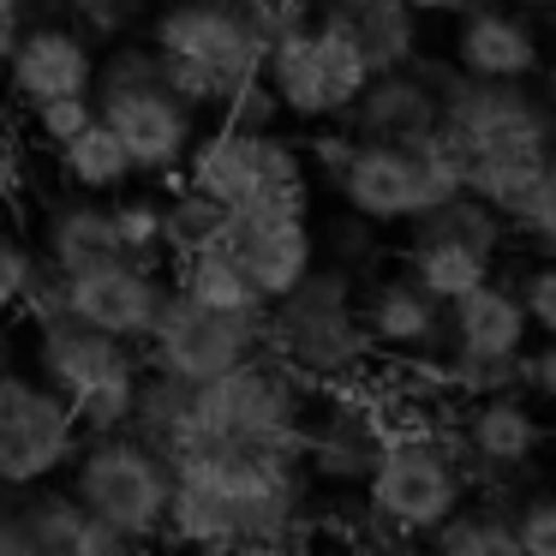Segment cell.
<instances>
[{"label": "cell", "instance_id": "16", "mask_svg": "<svg viewBox=\"0 0 556 556\" xmlns=\"http://www.w3.org/2000/svg\"><path fill=\"white\" fill-rule=\"evenodd\" d=\"M168 293V276L156 264H138V257H121V264L85 269V276H66V317L102 329V336H121L132 348H144L150 324H156V305Z\"/></svg>", "mask_w": 556, "mask_h": 556}, {"label": "cell", "instance_id": "12", "mask_svg": "<svg viewBox=\"0 0 556 556\" xmlns=\"http://www.w3.org/2000/svg\"><path fill=\"white\" fill-rule=\"evenodd\" d=\"M85 443V425L42 377L0 371V484H37L66 472Z\"/></svg>", "mask_w": 556, "mask_h": 556}, {"label": "cell", "instance_id": "1", "mask_svg": "<svg viewBox=\"0 0 556 556\" xmlns=\"http://www.w3.org/2000/svg\"><path fill=\"white\" fill-rule=\"evenodd\" d=\"M264 353L281 359L305 389H336L353 383L371 359V336L359 317V288L348 269L317 257L281 300H269L264 312Z\"/></svg>", "mask_w": 556, "mask_h": 556}, {"label": "cell", "instance_id": "43", "mask_svg": "<svg viewBox=\"0 0 556 556\" xmlns=\"http://www.w3.org/2000/svg\"><path fill=\"white\" fill-rule=\"evenodd\" d=\"M371 228H377V222L353 216V222H336V233H329V245H336V269H348L353 281H359V264H371V257H377Z\"/></svg>", "mask_w": 556, "mask_h": 556}, {"label": "cell", "instance_id": "37", "mask_svg": "<svg viewBox=\"0 0 556 556\" xmlns=\"http://www.w3.org/2000/svg\"><path fill=\"white\" fill-rule=\"evenodd\" d=\"M73 13H78V30L85 37H132V25H144L150 18V0H73Z\"/></svg>", "mask_w": 556, "mask_h": 556}, {"label": "cell", "instance_id": "48", "mask_svg": "<svg viewBox=\"0 0 556 556\" xmlns=\"http://www.w3.org/2000/svg\"><path fill=\"white\" fill-rule=\"evenodd\" d=\"M0 18H18L25 25V0H0Z\"/></svg>", "mask_w": 556, "mask_h": 556}, {"label": "cell", "instance_id": "7", "mask_svg": "<svg viewBox=\"0 0 556 556\" xmlns=\"http://www.w3.org/2000/svg\"><path fill=\"white\" fill-rule=\"evenodd\" d=\"M186 186H198L204 198H216L222 210H240V204H288V210H312V174H305L300 144L264 126H228L216 121L210 132L192 138L180 162Z\"/></svg>", "mask_w": 556, "mask_h": 556}, {"label": "cell", "instance_id": "10", "mask_svg": "<svg viewBox=\"0 0 556 556\" xmlns=\"http://www.w3.org/2000/svg\"><path fill=\"white\" fill-rule=\"evenodd\" d=\"M336 192L353 216L377 222V228H395V222H413L431 204L455 198L460 174L437 150V138H425V144H365L359 138V150H353L348 174L336 180Z\"/></svg>", "mask_w": 556, "mask_h": 556}, {"label": "cell", "instance_id": "21", "mask_svg": "<svg viewBox=\"0 0 556 556\" xmlns=\"http://www.w3.org/2000/svg\"><path fill=\"white\" fill-rule=\"evenodd\" d=\"M359 317H365L371 348L383 353H425L431 359V353L448 348V305L437 293H425L407 269L371 281V293L359 300Z\"/></svg>", "mask_w": 556, "mask_h": 556}, {"label": "cell", "instance_id": "4", "mask_svg": "<svg viewBox=\"0 0 556 556\" xmlns=\"http://www.w3.org/2000/svg\"><path fill=\"white\" fill-rule=\"evenodd\" d=\"M37 377L54 395H66L85 437L126 431L138 377H144V348L102 336V329L78 324V317H49V324H37Z\"/></svg>", "mask_w": 556, "mask_h": 556}, {"label": "cell", "instance_id": "18", "mask_svg": "<svg viewBox=\"0 0 556 556\" xmlns=\"http://www.w3.org/2000/svg\"><path fill=\"white\" fill-rule=\"evenodd\" d=\"M7 491V508H13L18 532H25V551L30 556H54V551H73V556H121L132 544L121 539L114 527H102L97 515H85L73 491H54L49 479L37 484H0Z\"/></svg>", "mask_w": 556, "mask_h": 556}, {"label": "cell", "instance_id": "20", "mask_svg": "<svg viewBox=\"0 0 556 556\" xmlns=\"http://www.w3.org/2000/svg\"><path fill=\"white\" fill-rule=\"evenodd\" d=\"M455 73L460 78H527L544 73V49L527 13H508L496 0H472L455 30Z\"/></svg>", "mask_w": 556, "mask_h": 556}, {"label": "cell", "instance_id": "46", "mask_svg": "<svg viewBox=\"0 0 556 556\" xmlns=\"http://www.w3.org/2000/svg\"><path fill=\"white\" fill-rule=\"evenodd\" d=\"M407 7H413L419 18H460L472 0H407Z\"/></svg>", "mask_w": 556, "mask_h": 556}, {"label": "cell", "instance_id": "38", "mask_svg": "<svg viewBox=\"0 0 556 556\" xmlns=\"http://www.w3.org/2000/svg\"><path fill=\"white\" fill-rule=\"evenodd\" d=\"M216 121L264 132V126H276V121H281V102H276V90H269L264 78H245V85H233L228 97L216 102Z\"/></svg>", "mask_w": 556, "mask_h": 556}, {"label": "cell", "instance_id": "3", "mask_svg": "<svg viewBox=\"0 0 556 556\" xmlns=\"http://www.w3.org/2000/svg\"><path fill=\"white\" fill-rule=\"evenodd\" d=\"M305 395L312 389L257 348L222 377L192 389V443H264L293 448L305 460V407H312Z\"/></svg>", "mask_w": 556, "mask_h": 556}, {"label": "cell", "instance_id": "28", "mask_svg": "<svg viewBox=\"0 0 556 556\" xmlns=\"http://www.w3.org/2000/svg\"><path fill=\"white\" fill-rule=\"evenodd\" d=\"M192 389L198 383H186V377H168V371H156V365H144L126 431H132L138 443H150L162 460H174L192 443Z\"/></svg>", "mask_w": 556, "mask_h": 556}, {"label": "cell", "instance_id": "42", "mask_svg": "<svg viewBox=\"0 0 556 556\" xmlns=\"http://www.w3.org/2000/svg\"><path fill=\"white\" fill-rule=\"evenodd\" d=\"M520 233H527L539 252H556V150L544 156V180H539V198H532V210L515 222Z\"/></svg>", "mask_w": 556, "mask_h": 556}, {"label": "cell", "instance_id": "14", "mask_svg": "<svg viewBox=\"0 0 556 556\" xmlns=\"http://www.w3.org/2000/svg\"><path fill=\"white\" fill-rule=\"evenodd\" d=\"M216 245L252 276V288L264 293V300H281V293L324 257V240H317V228L305 222V210H288V204L222 210Z\"/></svg>", "mask_w": 556, "mask_h": 556}, {"label": "cell", "instance_id": "34", "mask_svg": "<svg viewBox=\"0 0 556 556\" xmlns=\"http://www.w3.org/2000/svg\"><path fill=\"white\" fill-rule=\"evenodd\" d=\"M508 527H515L520 556H556V496L532 491L520 503H508Z\"/></svg>", "mask_w": 556, "mask_h": 556}, {"label": "cell", "instance_id": "23", "mask_svg": "<svg viewBox=\"0 0 556 556\" xmlns=\"http://www.w3.org/2000/svg\"><path fill=\"white\" fill-rule=\"evenodd\" d=\"M460 437H467V455L472 472H515L539 455L544 443V425L532 419V407L520 401V389L508 395H479L460 419Z\"/></svg>", "mask_w": 556, "mask_h": 556}, {"label": "cell", "instance_id": "30", "mask_svg": "<svg viewBox=\"0 0 556 556\" xmlns=\"http://www.w3.org/2000/svg\"><path fill=\"white\" fill-rule=\"evenodd\" d=\"M425 544H431V551H443V556H520L503 496H496V503L484 496L479 508L460 503L455 515H443L431 532H425Z\"/></svg>", "mask_w": 556, "mask_h": 556}, {"label": "cell", "instance_id": "6", "mask_svg": "<svg viewBox=\"0 0 556 556\" xmlns=\"http://www.w3.org/2000/svg\"><path fill=\"white\" fill-rule=\"evenodd\" d=\"M66 472H73L66 491L85 503V515L114 527L132 551L162 532V515H168V496H174V467L150 443H138L132 431H90L78 443V455L66 460Z\"/></svg>", "mask_w": 556, "mask_h": 556}, {"label": "cell", "instance_id": "25", "mask_svg": "<svg viewBox=\"0 0 556 556\" xmlns=\"http://www.w3.org/2000/svg\"><path fill=\"white\" fill-rule=\"evenodd\" d=\"M42 257H49L61 276H85V269H102V264H121L126 245L121 233H114V216L109 204H97V198H54L49 210H42Z\"/></svg>", "mask_w": 556, "mask_h": 556}, {"label": "cell", "instance_id": "40", "mask_svg": "<svg viewBox=\"0 0 556 556\" xmlns=\"http://www.w3.org/2000/svg\"><path fill=\"white\" fill-rule=\"evenodd\" d=\"M353 150H359V138L348 132V126H329V132H312L305 138V174H317V180H329L336 186L341 174H348V162H353Z\"/></svg>", "mask_w": 556, "mask_h": 556}, {"label": "cell", "instance_id": "5", "mask_svg": "<svg viewBox=\"0 0 556 556\" xmlns=\"http://www.w3.org/2000/svg\"><path fill=\"white\" fill-rule=\"evenodd\" d=\"M437 150L455 162V174L467 180L479 162L503 156H551V109L539 90L515 85V78H460L443 90V114H437Z\"/></svg>", "mask_w": 556, "mask_h": 556}, {"label": "cell", "instance_id": "33", "mask_svg": "<svg viewBox=\"0 0 556 556\" xmlns=\"http://www.w3.org/2000/svg\"><path fill=\"white\" fill-rule=\"evenodd\" d=\"M109 216H114V233H121L126 257H138V264H156L162 269V204L156 198H132L121 186V192H109Z\"/></svg>", "mask_w": 556, "mask_h": 556}, {"label": "cell", "instance_id": "50", "mask_svg": "<svg viewBox=\"0 0 556 556\" xmlns=\"http://www.w3.org/2000/svg\"><path fill=\"white\" fill-rule=\"evenodd\" d=\"M54 7H73V0H54Z\"/></svg>", "mask_w": 556, "mask_h": 556}, {"label": "cell", "instance_id": "2", "mask_svg": "<svg viewBox=\"0 0 556 556\" xmlns=\"http://www.w3.org/2000/svg\"><path fill=\"white\" fill-rule=\"evenodd\" d=\"M90 102H97V121L132 156V174H150V180L180 174L186 150L198 138V109H186L162 85V61L150 37H114V49L97 61V78H90Z\"/></svg>", "mask_w": 556, "mask_h": 556}, {"label": "cell", "instance_id": "24", "mask_svg": "<svg viewBox=\"0 0 556 556\" xmlns=\"http://www.w3.org/2000/svg\"><path fill=\"white\" fill-rule=\"evenodd\" d=\"M532 336L527 312H520L515 288L508 281L484 276L479 288L455 293L448 300V353H479V359H496V353H520Z\"/></svg>", "mask_w": 556, "mask_h": 556}, {"label": "cell", "instance_id": "13", "mask_svg": "<svg viewBox=\"0 0 556 556\" xmlns=\"http://www.w3.org/2000/svg\"><path fill=\"white\" fill-rule=\"evenodd\" d=\"M257 348H264V324L210 312V305L186 300L180 288H168L156 305V324L144 336V365L186 377V383H210V377H222L228 365H240Z\"/></svg>", "mask_w": 556, "mask_h": 556}, {"label": "cell", "instance_id": "9", "mask_svg": "<svg viewBox=\"0 0 556 556\" xmlns=\"http://www.w3.org/2000/svg\"><path fill=\"white\" fill-rule=\"evenodd\" d=\"M365 78H371V61L324 18L276 37L264 54V85L276 90L288 121H341L348 102L365 90Z\"/></svg>", "mask_w": 556, "mask_h": 556}, {"label": "cell", "instance_id": "41", "mask_svg": "<svg viewBox=\"0 0 556 556\" xmlns=\"http://www.w3.org/2000/svg\"><path fill=\"white\" fill-rule=\"evenodd\" d=\"M30 269H37V252H30L18 233H0V317H18V300L30 288Z\"/></svg>", "mask_w": 556, "mask_h": 556}, {"label": "cell", "instance_id": "27", "mask_svg": "<svg viewBox=\"0 0 556 556\" xmlns=\"http://www.w3.org/2000/svg\"><path fill=\"white\" fill-rule=\"evenodd\" d=\"M413 240H407V257H401V269H407L413 281H419L425 293H437V300H455V293L479 288L484 276H491L496 257L479 252L472 240H455V233H437V228H419V222H407Z\"/></svg>", "mask_w": 556, "mask_h": 556}, {"label": "cell", "instance_id": "35", "mask_svg": "<svg viewBox=\"0 0 556 556\" xmlns=\"http://www.w3.org/2000/svg\"><path fill=\"white\" fill-rule=\"evenodd\" d=\"M515 300L527 312V324L539 336H556V252H544L539 264H527L515 276Z\"/></svg>", "mask_w": 556, "mask_h": 556}, {"label": "cell", "instance_id": "29", "mask_svg": "<svg viewBox=\"0 0 556 556\" xmlns=\"http://www.w3.org/2000/svg\"><path fill=\"white\" fill-rule=\"evenodd\" d=\"M54 156H61L66 180H73L78 192H90V198H109V192H121V186L138 180V174H132V156H126L121 138H114L102 121L78 126L66 144H54Z\"/></svg>", "mask_w": 556, "mask_h": 556}, {"label": "cell", "instance_id": "8", "mask_svg": "<svg viewBox=\"0 0 556 556\" xmlns=\"http://www.w3.org/2000/svg\"><path fill=\"white\" fill-rule=\"evenodd\" d=\"M365 515L377 527L401 532V539H425L443 515H455L467 503V472L443 455V448L419 431H395L377 455V467L365 472Z\"/></svg>", "mask_w": 556, "mask_h": 556}, {"label": "cell", "instance_id": "22", "mask_svg": "<svg viewBox=\"0 0 556 556\" xmlns=\"http://www.w3.org/2000/svg\"><path fill=\"white\" fill-rule=\"evenodd\" d=\"M317 18L353 37L371 73H395L419 54V13L407 0H317Z\"/></svg>", "mask_w": 556, "mask_h": 556}, {"label": "cell", "instance_id": "31", "mask_svg": "<svg viewBox=\"0 0 556 556\" xmlns=\"http://www.w3.org/2000/svg\"><path fill=\"white\" fill-rule=\"evenodd\" d=\"M539 180H544V156H503V162H479V168L460 180V192L484 198V204L515 228L532 210V198H539Z\"/></svg>", "mask_w": 556, "mask_h": 556}, {"label": "cell", "instance_id": "17", "mask_svg": "<svg viewBox=\"0 0 556 556\" xmlns=\"http://www.w3.org/2000/svg\"><path fill=\"white\" fill-rule=\"evenodd\" d=\"M437 114H443V90L419 66V54H413L395 73L365 78V90L348 102L341 126L353 138H365V144H425L437 132Z\"/></svg>", "mask_w": 556, "mask_h": 556}, {"label": "cell", "instance_id": "36", "mask_svg": "<svg viewBox=\"0 0 556 556\" xmlns=\"http://www.w3.org/2000/svg\"><path fill=\"white\" fill-rule=\"evenodd\" d=\"M97 121V102H90V90H78V97H49V102H30V126H37L42 144H66V138L78 132V126Z\"/></svg>", "mask_w": 556, "mask_h": 556}, {"label": "cell", "instance_id": "49", "mask_svg": "<svg viewBox=\"0 0 556 556\" xmlns=\"http://www.w3.org/2000/svg\"><path fill=\"white\" fill-rule=\"evenodd\" d=\"M13 365V341H7V329H0V371Z\"/></svg>", "mask_w": 556, "mask_h": 556}, {"label": "cell", "instance_id": "11", "mask_svg": "<svg viewBox=\"0 0 556 556\" xmlns=\"http://www.w3.org/2000/svg\"><path fill=\"white\" fill-rule=\"evenodd\" d=\"M150 49L186 61L216 85V102L245 78H264V54L269 42L252 30V18L233 0H168L162 13H150ZM216 114V109H210Z\"/></svg>", "mask_w": 556, "mask_h": 556}, {"label": "cell", "instance_id": "44", "mask_svg": "<svg viewBox=\"0 0 556 556\" xmlns=\"http://www.w3.org/2000/svg\"><path fill=\"white\" fill-rule=\"evenodd\" d=\"M520 395H539L556 407V336H544V348H520Z\"/></svg>", "mask_w": 556, "mask_h": 556}, {"label": "cell", "instance_id": "19", "mask_svg": "<svg viewBox=\"0 0 556 556\" xmlns=\"http://www.w3.org/2000/svg\"><path fill=\"white\" fill-rule=\"evenodd\" d=\"M0 73H7V90L30 109V102L90 90V78H97V54H90V42H85L78 25H30V30L13 37Z\"/></svg>", "mask_w": 556, "mask_h": 556}, {"label": "cell", "instance_id": "45", "mask_svg": "<svg viewBox=\"0 0 556 556\" xmlns=\"http://www.w3.org/2000/svg\"><path fill=\"white\" fill-rule=\"evenodd\" d=\"M30 180V162H25V144H18V132L7 126L0 132V198H18Z\"/></svg>", "mask_w": 556, "mask_h": 556}, {"label": "cell", "instance_id": "47", "mask_svg": "<svg viewBox=\"0 0 556 556\" xmlns=\"http://www.w3.org/2000/svg\"><path fill=\"white\" fill-rule=\"evenodd\" d=\"M544 109H551V132H556V66H551V85H544Z\"/></svg>", "mask_w": 556, "mask_h": 556}, {"label": "cell", "instance_id": "15", "mask_svg": "<svg viewBox=\"0 0 556 556\" xmlns=\"http://www.w3.org/2000/svg\"><path fill=\"white\" fill-rule=\"evenodd\" d=\"M395 425H383V407L371 395H353L348 383L329 389L324 407H305V472L336 484H359L377 467Z\"/></svg>", "mask_w": 556, "mask_h": 556}, {"label": "cell", "instance_id": "32", "mask_svg": "<svg viewBox=\"0 0 556 556\" xmlns=\"http://www.w3.org/2000/svg\"><path fill=\"white\" fill-rule=\"evenodd\" d=\"M216 228H222V204L204 198L198 186H180V192L162 204V252L168 257L198 252V245H216Z\"/></svg>", "mask_w": 556, "mask_h": 556}, {"label": "cell", "instance_id": "26", "mask_svg": "<svg viewBox=\"0 0 556 556\" xmlns=\"http://www.w3.org/2000/svg\"><path fill=\"white\" fill-rule=\"evenodd\" d=\"M168 264H174L168 288H180L186 300L210 305V312H228V317H252V324H264L269 300L252 288V276H245V269L222 252V245H198V252H180V257H168Z\"/></svg>", "mask_w": 556, "mask_h": 556}, {"label": "cell", "instance_id": "39", "mask_svg": "<svg viewBox=\"0 0 556 556\" xmlns=\"http://www.w3.org/2000/svg\"><path fill=\"white\" fill-rule=\"evenodd\" d=\"M245 18H252V30L264 42L288 37V30H305L317 18V0H233Z\"/></svg>", "mask_w": 556, "mask_h": 556}]
</instances>
